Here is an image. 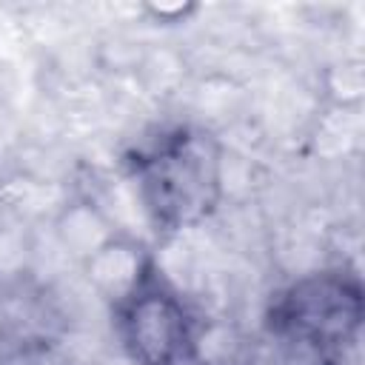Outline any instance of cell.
Returning a JSON list of instances; mask_svg holds the SVG:
<instances>
[{
    "label": "cell",
    "mask_w": 365,
    "mask_h": 365,
    "mask_svg": "<svg viewBox=\"0 0 365 365\" xmlns=\"http://www.w3.org/2000/svg\"><path fill=\"white\" fill-rule=\"evenodd\" d=\"M131 177L157 231H182L217 208L222 194V151L208 131L174 125L134 154Z\"/></svg>",
    "instance_id": "cell-1"
},
{
    "label": "cell",
    "mask_w": 365,
    "mask_h": 365,
    "mask_svg": "<svg viewBox=\"0 0 365 365\" xmlns=\"http://www.w3.org/2000/svg\"><path fill=\"white\" fill-rule=\"evenodd\" d=\"M362 319V288L348 271H317L291 282L271 311V328L305 348L345 345Z\"/></svg>",
    "instance_id": "cell-2"
},
{
    "label": "cell",
    "mask_w": 365,
    "mask_h": 365,
    "mask_svg": "<svg viewBox=\"0 0 365 365\" xmlns=\"http://www.w3.org/2000/svg\"><path fill=\"white\" fill-rule=\"evenodd\" d=\"M120 336L134 365H180L194 351V322L185 305L168 291L151 268L117 299Z\"/></svg>",
    "instance_id": "cell-3"
}]
</instances>
